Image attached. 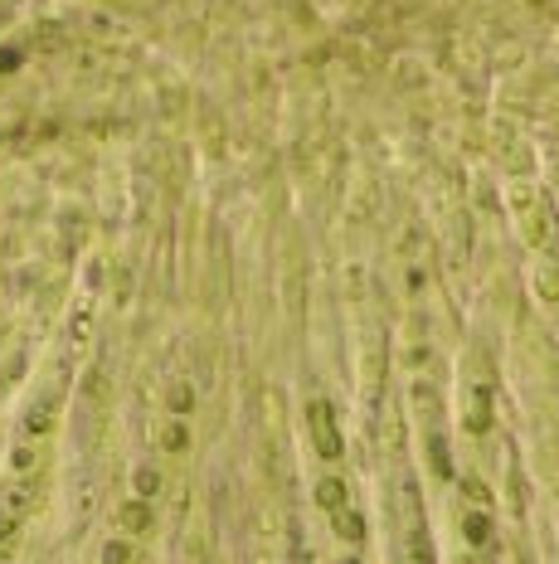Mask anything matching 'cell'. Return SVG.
<instances>
[{"label": "cell", "instance_id": "obj_3", "mask_svg": "<svg viewBox=\"0 0 559 564\" xmlns=\"http://www.w3.org/2000/svg\"><path fill=\"white\" fill-rule=\"evenodd\" d=\"M307 423H311V438H317L321 457H341V433H336V414L326 399H311L307 404Z\"/></svg>", "mask_w": 559, "mask_h": 564}, {"label": "cell", "instance_id": "obj_1", "mask_svg": "<svg viewBox=\"0 0 559 564\" xmlns=\"http://www.w3.org/2000/svg\"><path fill=\"white\" fill-rule=\"evenodd\" d=\"M317 501H321L326 521H331V535L341 540L346 550L365 545V521H360V507H355V497H351V481L336 477V473H326L317 481Z\"/></svg>", "mask_w": 559, "mask_h": 564}, {"label": "cell", "instance_id": "obj_2", "mask_svg": "<svg viewBox=\"0 0 559 564\" xmlns=\"http://www.w3.org/2000/svg\"><path fill=\"white\" fill-rule=\"evenodd\" d=\"M399 564H434V540H428V521L424 507H418L414 481L399 487Z\"/></svg>", "mask_w": 559, "mask_h": 564}, {"label": "cell", "instance_id": "obj_4", "mask_svg": "<svg viewBox=\"0 0 559 564\" xmlns=\"http://www.w3.org/2000/svg\"><path fill=\"white\" fill-rule=\"evenodd\" d=\"M486 560H492V564H530L526 555H501V545L492 550V555H486Z\"/></svg>", "mask_w": 559, "mask_h": 564}]
</instances>
